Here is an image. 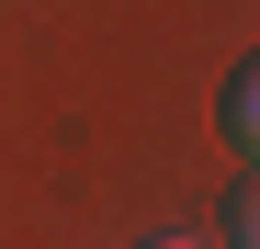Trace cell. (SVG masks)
Segmentation results:
<instances>
[{"instance_id":"cell-1","label":"cell","mask_w":260,"mask_h":249,"mask_svg":"<svg viewBox=\"0 0 260 249\" xmlns=\"http://www.w3.org/2000/svg\"><path fill=\"white\" fill-rule=\"evenodd\" d=\"M226 136H238V159H260V57L226 79Z\"/></svg>"},{"instance_id":"cell-3","label":"cell","mask_w":260,"mask_h":249,"mask_svg":"<svg viewBox=\"0 0 260 249\" xmlns=\"http://www.w3.org/2000/svg\"><path fill=\"white\" fill-rule=\"evenodd\" d=\"M158 249H192V238H158Z\"/></svg>"},{"instance_id":"cell-2","label":"cell","mask_w":260,"mask_h":249,"mask_svg":"<svg viewBox=\"0 0 260 249\" xmlns=\"http://www.w3.org/2000/svg\"><path fill=\"white\" fill-rule=\"evenodd\" d=\"M226 249H260V170L226 193Z\"/></svg>"}]
</instances>
